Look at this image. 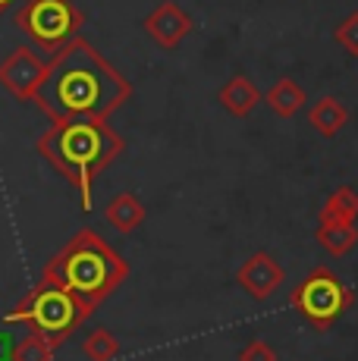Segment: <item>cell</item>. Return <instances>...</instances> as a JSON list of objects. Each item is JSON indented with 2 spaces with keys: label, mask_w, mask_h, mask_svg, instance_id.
Listing matches in <instances>:
<instances>
[{
  "label": "cell",
  "mask_w": 358,
  "mask_h": 361,
  "mask_svg": "<svg viewBox=\"0 0 358 361\" xmlns=\"http://www.w3.org/2000/svg\"><path fill=\"white\" fill-rule=\"evenodd\" d=\"M314 242H318L330 258H346L358 245V226L355 224H318Z\"/></svg>",
  "instance_id": "9a60e30c"
},
{
  "label": "cell",
  "mask_w": 358,
  "mask_h": 361,
  "mask_svg": "<svg viewBox=\"0 0 358 361\" xmlns=\"http://www.w3.org/2000/svg\"><path fill=\"white\" fill-rule=\"evenodd\" d=\"M13 361H54V345L38 333H29L13 349Z\"/></svg>",
  "instance_id": "e0dca14e"
},
{
  "label": "cell",
  "mask_w": 358,
  "mask_h": 361,
  "mask_svg": "<svg viewBox=\"0 0 358 361\" xmlns=\"http://www.w3.org/2000/svg\"><path fill=\"white\" fill-rule=\"evenodd\" d=\"M308 123H311V129L318 132L323 138H333L336 132L346 129L349 123V107L342 101H336L333 94H323L311 104V110H308Z\"/></svg>",
  "instance_id": "7c38bea8"
},
{
  "label": "cell",
  "mask_w": 358,
  "mask_h": 361,
  "mask_svg": "<svg viewBox=\"0 0 358 361\" xmlns=\"http://www.w3.org/2000/svg\"><path fill=\"white\" fill-rule=\"evenodd\" d=\"M358 220V192L352 185H340L323 198L318 224H355Z\"/></svg>",
  "instance_id": "5bb4252c"
},
{
  "label": "cell",
  "mask_w": 358,
  "mask_h": 361,
  "mask_svg": "<svg viewBox=\"0 0 358 361\" xmlns=\"http://www.w3.org/2000/svg\"><path fill=\"white\" fill-rule=\"evenodd\" d=\"M13 349H16V339L10 330H0V361H13Z\"/></svg>",
  "instance_id": "ffe728a7"
},
{
  "label": "cell",
  "mask_w": 358,
  "mask_h": 361,
  "mask_svg": "<svg viewBox=\"0 0 358 361\" xmlns=\"http://www.w3.org/2000/svg\"><path fill=\"white\" fill-rule=\"evenodd\" d=\"M82 23L85 16L73 0H23V10L16 13L19 32H25L47 54L63 51L79 35Z\"/></svg>",
  "instance_id": "8992f818"
},
{
  "label": "cell",
  "mask_w": 358,
  "mask_h": 361,
  "mask_svg": "<svg viewBox=\"0 0 358 361\" xmlns=\"http://www.w3.org/2000/svg\"><path fill=\"white\" fill-rule=\"evenodd\" d=\"M104 217H107V224L113 226L116 233L129 235V233H135L144 224L148 211H144L139 195H132V192H120V195L110 198V204L104 207Z\"/></svg>",
  "instance_id": "8fae6325"
},
{
  "label": "cell",
  "mask_w": 358,
  "mask_h": 361,
  "mask_svg": "<svg viewBox=\"0 0 358 361\" xmlns=\"http://www.w3.org/2000/svg\"><path fill=\"white\" fill-rule=\"evenodd\" d=\"M236 361H277V349L267 339H252L245 343V349H239Z\"/></svg>",
  "instance_id": "d6986e66"
},
{
  "label": "cell",
  "mask_w": 358,
  "mask_h": 361,
  "mask_svg": "<svg viewBox=\"0 0 358 361\" xmlns=\"http://www.w3.org/2000/svg\"><path fill=\"white\" fill-rule=\"evenodd\" d=\"M126 276L129 264L94 230H79L41 270V280L63 289L85 317H92L126 283Z\"/></svg>",
  "instance_id": "7a4b0ae2"
},
{
  "label": "cell",
  "mask_w": 358,
  "mask_h": 361,
  "mask_svg": "<svg viewBox=\"0 0 358 361\" xmlns=\"http://www.w3.org/2000/svg\"><path fill=\"white\" fill-rule=\"evenodd\" d=\"M35 148L79 192L82 211H92L94 179L126 151V142L120 132L107 126V120H66L54 123Z\"/></svg>",
  "instance_id": "3957f363"
},
{
  "label": "cell",
  "mask_w": 358,
  "mask_h": 361,
  "mask_svg": "<svg viewBox=\"0 0 358 361\" xmlns=\"http://www.w3.org/2000/svg\"><path fill=\"white\" fill-rule=\"evenodd\" d=\"M47 73V60H41L32 47H16L10 57L0 63V85L19 101H32L35 88Z\"/></svg>",
  "instance_id": "52a82bcc"
},
{
  "label": "cell",
  "mask_w": 358,
  "mask_h": 361,
  "mask_svg": "<svg viewBox=\"0 0 358 361\" xmlns=\"http://www.w3.org/2000/svg\"><path fill=\"white\" fill-rule=\"evenodd\" d=\"M333 41L349 54V57H358V13H349L342 23H336Z\"/></svg>",
  "instance_id": "ac0fdd59"
},
{
  "label": "cell",
  "mask_w": 358,
  "mask_h": 361,
  "mask_svg": "<svg viewBox=\"0 0 358 361\" xmlns=\"http://www.w3.org/2000/svg\"><path fill=\"white\" fill-rule=\"evenodd\" d=\"M192 25H195L192 16L179 4H173V0L157 4L154 10L142 19L144 35H148L157 47H163V51H173V47L183 44V38L192 32Z\"/></svg>",
  "instance_id": "ba28073f"
},
{
  "label": "cell",
  "mask_w": 358,
  "mask_h": 361,
  "mask_svg": "<svg viewBox=\"0 0 358 361\" xmlns=\"http://www.w3.org/2000/svg\"><path fill=\"white\" fill-rule=\"evenodd\" d=\"M85 321L88 317L79 311V305L63 289H57L54 283L44 280H38V286L4 317V324H25L32 333L44 336L54 349L63 339H70Z\"/></svg>",
  "instance_id": "277c9868"
},
{
  "label": "cell",
  "mask_w": 358,
  "mask_h": 361,
  "mask_svg": "<svg viewBox=\"0 0 358 361\" xmlns=\"http://www.w3.org/2000/svg\"><path fill=\"white\" fill-rule=\"evenodd\" d=\"M305 101H308L305 88H302L295 79H289V75L277 79L264 94V104L280 116V120H292V116L305 107Z\"/></svg>",
  "instance_id": "4fadbf2b"
},
{
  "label": "cell",
  "mask_w": 358,
  "mask_h": 361,
  "mask_svg": "<svg viewBox=\"0 0 358 361\" xmlns=\"http://www.w3.org/2000/svg\"><path fill=\"white\" fill-rule=\"evenodd\" d=\"M217 101H220V107H223L230 116L245 120V116L258 107L261 92H258V85H254L245 73H236V75H230V79L217 88Z\"/></svg>",
  "instance_id": "30bf717a"
},
{
  "label": "cell",
  "mask_w": 358,
  "mask_h": 361,
  "mask_svg": "<svg viewBox=\"0 0 358 361\" xmlns=\"http://www.w3.org/2000/svg\"><path fill=\"white\" fill-rule=\"evenodd\" d=\"M132 98V85L92 41L75 38L54 54L32 101L51 123L110 120Z\"/></svg>",
  "instance_id": "6da1fadb"
},
{
  "label": "cell",
  "mask_w": 358,
  "mask_h": 361,
  "mask_svg": "<svg viewBox=\"0 0 358 361\" xmlns=\"http://www.w3.org/2000/svg\"><path fill=\"white\" fill-rule=\"evenodd\" d=\"M10 4H13V0H0V13H4V10H10Z\"/></svg>",
  "instance_id": "44dd1931"
},
{
  "label": "cell",
  "mask_w": 358,
  "mask_h": 361,
  "mask_svg": "<svg viewBox=\"0 0 358 361\" xmlns=\"http://www.w3.org/2000/svg\"><path fill=\"white\" fill-rule=\"evenodd\" d=\"M352 302H355V293L330 267H314L311 274L289 293L292 311L318 333H327L333 327V324L352 308Z\"/></svg>",
  "instance_id": "5b68a950"
},
{
  "label": "cell",
  "mask_w": 358,
  "mask_h": 361,
  "mask_svg": "<svg viewBox=\"0 0 358 361\" xmlns=\"http://www.w3.org/2000/svg\"><path fill=\"white\" fill-rule=\"evenodd\" d=\"M283 267L277 264L271 252H252L249 258L242 261V267L236 270V283L249 293L254 302H267L273 293L280 289V283H283Z\"/></svg>",
  "instance_id": "9c48e42d"
},
{
  "label": "cell",
  "mask_w": 358,
  "mask_h": 361,
  "mask_svg": "<svg viewBox=\"0 0 358 361\" xmlns=\"http://www.w3.org/2000/svg\"><path fill=\"white\" fill-rule=\"evenodd\" d=\"M82 352H85L88 361H113L120 355V339L104 327H94L82 343Z\"/></svg>",
  "instance_id": "2e32d148"
}]
</instances>
